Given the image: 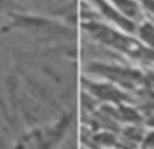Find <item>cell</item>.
Returning <instances> with one entry per match:
<instances>
[{"instance_id":"6da1fadb","label":"cell","mask_w":154,"mask_h":149,"mask_svg":"<svg viewBox=\"0 0 154 149\" xmlns=\"http://www.w3.org/2000/svg\"><path fill=\"white\" fill-rule=\"evenodd\" d=\"M12 31H26L45 35H68L72 33V29L60 21L45 18L42 15H32L24 12L23 10L8 14V22L0 29L2 34H8Z\"/></svg>"},{"instance_id":"7a4b0ae2","label":"cell","mask_w":154,"mask_h":149,"mask_svg":"<svg viewBox=\"0 0 154 149\" xmlns=\"http://www.w3.org/2000/svg\"><path fill=\"white\" fill-rule=\"evenodd\" d=\"M92 4L115 27H118L119 30H122L123 33H127V34H135L137 23L133 19L123 15L109 0H92Z\"/></svg>"},{"instance_id":"3957f363","label":"cell","mask_w":154,"mask_h":149,"mask_svg":"<svg viewBox=\"0 0 154 149\" xmlns=\"http://www.w3.org/2000/svg\"><path fill=\"white\" fill-rule=\"evenodd\" d=\"M82 84L88 90V92L92 94L95 98L103 102H111V103H123V100H127V95L116 88L114 84L109 83H95L92 80L82 79Z\"/></svg>"},{"instance_id":"277c9868","label":"cell","mask_w":154,"mask_h":149,"mask_svg":"<svg viewBox=\"0 0 154 149\" xmlns=\"http://www.w3.org/2000/svg\"><path fill=\"white\" fill-rule=\"evenodd\" d=\"M123 15H126L127 18L133 19L135 22V19H138L142 15V7L137 0H109Z\"/></svg>"},{"instance_id":"5b68a950","label":"cell","mask_w":154,"mask_h":149,"mask_svg":"<svg viewBox=\"0 0 154 149\" xmlns=\"http://www.w3.org/2000/svg\"><path fill=\"white\" fill-rule=\"evenodd\" d=\"M135 35L147 49L154 50V24L150 21H142L137 24Z\"/></svg>"},{"instance_id":"8992f818","label":"cell","mask_w":154,"mask_h":149,"mask_svg":"<svg viewBox=\"0 0 154 149\" xmlns=\"http://www.w3.org/2000/svg\"><path fill=\"white\" fill-rule=\"evenodd\" d=\"M24 8L22 7L20 3L16 0H0V14H8L15 12V11H23Z\"/></svg>"},{"instance_id":"52a82bcc","label":"cell","mask_w":154,"mask_h":149,"mask_svg":"<svg viewBox=\"0 0 154 149\" xmlns=\"http://www.w3.org/2000/svg\"><path fill=\"white\" fill-rule=\"evenodd\" d=\"M96 141L100 145H103L104 148H111L116 144V138L112 136L111 133H100L96 137Z\"/></svg>"},{"instance_id":"ba28073f","label":"cell","mask_w":154,"mask_h":149,"mask_svg":"<svg viewBox=\"0 0 154 149\" xmlns=\"http://www.w3.org/2000/svg\"><path fill=\"white\" fill-rule=\"evenodd\" d=\"M146 142H152V144L154 145V133L153 134H149V136L146 137Z\"/></svg>"}]
</instances>
